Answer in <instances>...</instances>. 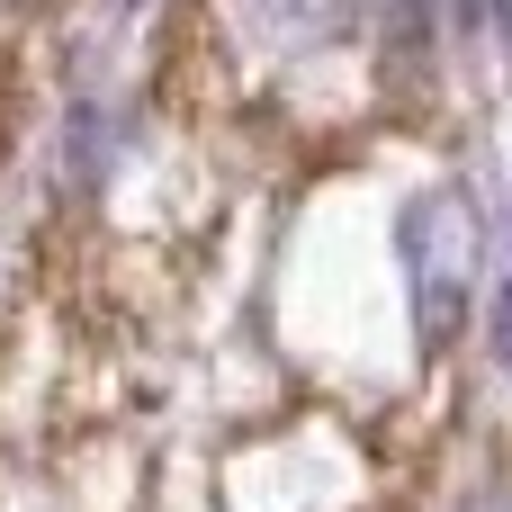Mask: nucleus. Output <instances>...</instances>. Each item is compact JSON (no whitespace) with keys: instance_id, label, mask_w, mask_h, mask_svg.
I'll use <instances>...</instances> for the list:
<instances>
[{"instance_id":"nucleus-2","label":"nucleus","mask_w":512,"mask_h":512,"mask_svg":"<svg viewBox=\"0 0 512 512\" xmlns=\"http://www.w3.org/2000/svg\"><path fill=\"white\" fill-rule=\"evenodd\" d=\"M486 342H495V360H512V279L495 288V333H486Z\"/></svg>"},{"instance_id":"nucleus-1","label":"nucleus","mask_w":512,"mask_h":512,"mask_svg":"<svg viewBox=\"0 0 512 512\" xmlns=\"http://www.w3.org/2000/svg\"><path fill=\"white\" fill-rule=\"evenodd\" d=\"M405 261H414V306H423V324L441 333L450 306H459V288H468V261H477V216H468V198H450V189L414 198V207H405Z\"/></svg>"}]
</instances>
